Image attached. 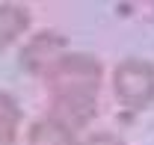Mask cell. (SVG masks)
I'll return each instance as SVG.
<instances>
[{"mask_svg": "<svg viewBox=\"0 0 154 145\" xmlns=\"http://www.w3.org/2000/svg\"><path fill=\"white\" fill-rule=\"evenodd\" d=\"M65 56V39L57 33H38L27 42V48L21 51V65L30 74H45Z\"/></svg>", "mask_w": 154, "mask_h": 145, "instance_id": "3", "label": "cell"}, {"mask_svg": "<svg viewBox=\"0 0 154 145\" xmlns=\"http://www.w3.org/2000/svg\"><path fill=\"white\" fill-rule=\"evenodd\" d=\"M45 80H48V92H51V110H54L51 119L65 125L71 133L92 122L98 89L104 80V68L95 56L65 54L45 74Z\"/></svg>", "mask_w": 154, "mask_h": 145, "instance_id": "1", "label": "cell"}, {"mask_svg": "<svg viewBox=\"0 0 154 145\" xmlns=\"http://www.w3.org/2000/svg\"><path fill=\"white\" fill-rule=\"evenodd\" d=\"M151 21H154V6H151Z\"/></svg>", "mask_w": 154, "mask_h": 145, "instance_id": "8", "label": "cell"}, {"mask_svg": "<svg viewBox=\"0 0 154 145\" xmlns=\"http://www.w3.org/2000/svg\"><path fill=\"white\" fill-rule=\"evenodd\" d=\"M30 27V12L18 3H0V51L24 36Z\"/></svg>", "mask_w": 154, "mask_h": 145, "instance_id": "4", "label": "cell"}, {"mask_svg": "<svg viewBox=\"0 0 154 145\" xmlns=\"http://www.w3.org/2000/svg\"><path fill=\"white\" fill-rule=\"evenodd\" d=\"M113 92L128 110H145L154 101V65L145 59H125L113 71Z\"/></svg>", "mask_w": 154, "mask_h": 145, "instance_id": "2", "label": "cell"}, {"mask_svg": "<svg viewBox=\"0 0 154 145\" xmlns=\"http://www.w3.org/2000/svg\"><path fill=\"white\" fill-rule=\"evenodd\" d=\"M27 145H74V133L65 125H59L57 119H42L30 127Z\"/></svg>", "mask_w": 154, "mask_h": 145, "instance_id": "5", "label": "cell"}, {"mask_svg": "<svg viewBox=\"0 0 154 145\" xmlns=\"http://www.w3.org/2000/svg\"><path fill=\"white\" fill-rule=\"evenodd\" d=\"M80 145H125V142H122V136H116L110 130H98V133H89Z\"/></svg>", "mask_w": 154, "mask_h": 145, "instance_id": "7", "label": "cell"}, {"mask_svg": "<svg viewBox=\"0 0 154 145\" xmlns=\"http://www.w3.org/2000/svg\"><path fill=\"white\" fill-rule=\"evenodd\" d=\"M21 125V107L6 92H0V145H15Z\"/></svg>", "mask_w": 154, "mask_h": 145, "instance_id": "6", "label": "cell"}]
</instances>
